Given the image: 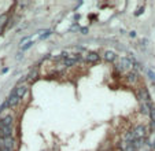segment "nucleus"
<instances>
[{
  "mask_svg": "<svg viewBox=\"0 0 155 151\" xmlns=\"http://www.w3.org/2000/svg\"><path fill=\"white\" fill-rule=\"evenodd\" d=\"M133 131V133H135V139L136 140H144V137H146V126L144 125H137L135 129H132ZM135 140V142H136Z\"/></svg>",
  "mask_w": 155,
  "mask_h": 151,
  "instance_id": "1",
  "label": "nucleus"
},
{
  "mask_svg": "<svg viewBox=\"0 0 155 151\" xmlns=\"http://www.w3.org/2000/svg\"><path fill=\"white\" fill-rule=\"evenodd\" d=\"M3 148H7L10 151H14L15 148V140L12 136H8V137H3Z\"/></svg>",
  "mask_w": 155,
  "mask_h": 151,
  "instance_id": "2",
  "label": "nucleus"
},
{
  "mask_svg": "<svg viewBox=\"0 0 155 151\" xmlns=\"http://www.w3.org/2000/svg\"><path fill=\"white\" fill-rule=\"evenodd\" d=\"M6 102L8 103V107H15V106H18V105H19L21 102H22V100H21V99L18 98V96L15 95V93H14V92H12V91H11V93H10L8 99H7Z\"/></svg>",
  "mask_w": 155,
  "mask_h": 151,
  "instance_id": "3",
  "label": "nucleus"
},
{
  "mask_svg": "<svg viewBox=\"0 0 155 151\" xmlns=\"http://www.w3.org/2000/svg\"><path fill=\"white\" fill-rule=\"evenodd\" d=\"M26 91H28V88L25 87V85H18V87H15L14 89H12V92H14L15 95L21 99V100H22L24 96H25V93H26Z\"/></svg>",
  "mask_w": 155,
  "mask_h": 151,
  "instance_id": "4",
  "label": "nucleus"
},
{
  "mask_svg": "<svg viewBox=\"0 0 155 151\" xmlns=\"http://www.w3.org/2000/svg\"><path fill=\"white\" fill-rule=\"evenodd\" d=\"M14 122V117L12 116H6L4 118L0 119V126H10Z\"/></svg>",
  "mask_w": 155,
  "mask_h": 151,
  "instance_id": "5",
  "label": "nucleus"
},
{
  "mask_svg": "<svg viewBox=\"0 0 155 151\" xmlns=\"http://www.w3.org/2000/svg\"><path fill=\"white\" fill-rule=\"evenodd\" d=\"M85 59H87V62H89V63H96L100 58H99V55H97L96 52H88Z\"/></svg>",
  "mask_w": 155,
  "mask_h": 151,
  "instance_id": "6",
  "label": "nucleus"
},
{
  "mask_svg": "<svg viewBox=\"0 0 155 151\" xmlns=\"http://www.w3.org/2000/svg\"><path fill=\"white\" fill-rule=\"evenodd\" d=\"M37 77H38V70H32V72L28 74L26 81L28 82H33V81H36V80H37Z\"/></svg>",
  "mask_w": 155,
  "mask_h": 151,
  "instance_id": "7",
  "label": "nucleus"
},
{
  "mask_svg": "<svg viewBox=\"0 0 155 151\" xmlns=\"http://www.w3.org/2000/svg\"><path fill=\"white\" fill-rule=\"evenodd\" d=\"M78 62V59H77V56L76 58H66V59H63V65L66 67H71V66H74V65Z\"/></svg>",
  "mask_w": 155,
  "mask_h": 151,
  "instance_id": "8",
  "label": "nucleus"
},
{
  "mask_svg": "<svg viewBox=\"0 0 155 151\" xmlns=\"http://www.w3.org/2000/svg\"><path fill=\"white\" fill-rule=\"evenodd\" d=\"M104 59L107 62H114L115 59H117V55H115L113 51H106V54H104Z\"/></svg>",
  "mask_w": 155,
  "mask_h": 151,
  "instance_id": "9",
  "label": "nucleus"
},
{
  "mask_svg": "<svg viewBox=\"0 0 155 151\" xmlns=\"http://www.w3.org/2000/svg\"><path fill=\"white\" fill-rule=\"evenodd\" d=\"M126 80H128V82H136L137 81V74H136V72H129L128 76H126Z\"/></svg>",
  "mask_w": 155,
  "mask_h": 151,
  "instance_id": "10",
  "label": "nucleus"
},
{
  "mask_svg": "<svg viewBox=\"0 0 155 151\" xmlns=\"http://www.w3.org/2000/svg\"><path fill=\"white\" fill-rule=\"evenodd\" d=\"M7 21H8V15H0V33L3 32V29H4V26H6V23H7Z\"/></svg>",
  "mask_w": 155,
  "mask_h": 151,
  "instance_id": "11",
  "label": "nucleus"
},
{
  "mask_svg": "<svg viewBox=\"0 0 155 151\" xmlns=\"http://www.w3.org/2000/svg\"><path fill=\"white\" fill-rule=\"evenodd\" d=\"M143 11H144V6H140V7H139L137 10H136L135 15H136V17H139V15H140V14H141V12H143Z\"/></svg>",
  "mask_w": 155,
  "mask_h": 151,
  "instance_id": "12",
  "label": "nucleus"
},
{
  "mask_svg": "<svg viewBox=\"0 0 155 151\" xmlns=\"http://www.w3.org/2000/svg\"><path fill=\"white\" fill-rule=\"evenodd\" d=\"M50 35H51V30H45V32L41 35V39H45L47 36H50Z\"/></svg>",
  "mask_w": 155,
  "mask_h": 151,
  "instance_id": "13",
  "label": "nucleus"
},
{
  "mask_svg": "<svg viewBox=\"0 0 155 151\" xmlns=\"http://www.w3.org/2000/svg\"><path fill=\"white\" fill-rule=\"evenodd\" d=\"M148 76L151 77L152 80H154V82H155V74H154V73H152V72H148Z\"/></svg>",
  "mask_w": 155,
  "mask_h": 151,
  "instance_id": "14",
  "label": "nucleus"
},
{
  "mask_svg": "<svg viewBox=\"0 0 155 151\" xmlns=\"http://www.w3.org/2000/svg\"><path fill=\"white\" fill-rule=\"evenodd\" d=\"M81 32H82V33H88V29H87V28H82Z\"/></svg>",
  "mask_w": 155,
  "mask_h": 151,
  "instance_id": "15",
  "label": "nucleus"
},
{
  "mask_svg": "<svg viewBox=\"0 0 155 151\" xmlns=\"http://www.w3.org/2000/svg\"><path fill=\"white\" fill-rule=\"evenodd\" d=\"M154 148H155V142H154Z\"/></svg>",
  "mask_w": 155,
  "mask_h": 151,
  "instance_id": "16",
  "label": "nucleus"
}]
</instances>
